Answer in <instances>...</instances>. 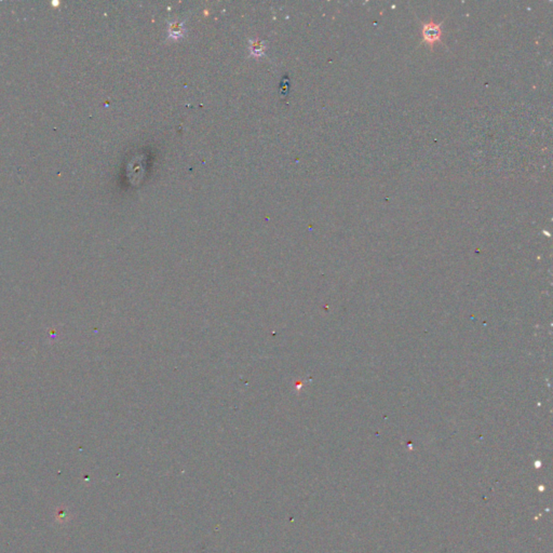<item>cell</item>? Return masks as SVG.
Returning <instances> with one entry per match:
<instances>
[{
    "mask_svg": "<svg viewBox=\"0 0 553 553\" xmlns=\"http://www.w3.org/2000/svg\"><path fill=\"white\" fill-rule=\"evenodd\" d=\"M441 35H442V30H441L440 24H434L433 22H429L425 24L422 27V38L429 45H433L434 42L440 40Z\"/></svg>",
    "mask_w": 553,
    "mask_h": 553,
    "instance_id": "1",
    "label": "cell"
},
{
    "mask_svg": "<svg viewBox=\"0 0 553 553\" xmlns=\"http://www.w3.org/2000/svg\"><path fill=\"white\" fill-rule=\"evenodd\" d=\"M186 34L184 22L171 21L167 24V37L171 39L183 38Z\"/></svg>",
    "mask_w": 553,
    "mask_h": 553,
    "instance_id": "2",
    "label": "cell"
},
{
    "mask_svg": "<svg viewBox=\"0 0 553 553\" xmlns=\"http://www.w3.org/2000/svg\"><path fill=\"white\" fill-rule=\"evenodd\" d=\"M248 42H250L248 43V51H250L251 57L259 58L265 54L266 47H267L265 41L259 39H253Z\"/></svg>",
    "mask_w": 553,
    "mask_h": 553,
    "instance_id": "3",
    "label": "cell"
}]
</instances>
